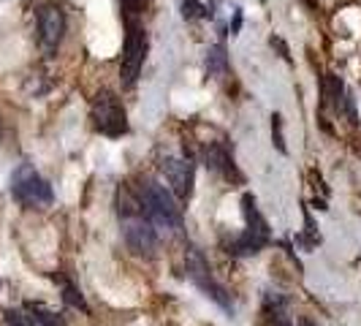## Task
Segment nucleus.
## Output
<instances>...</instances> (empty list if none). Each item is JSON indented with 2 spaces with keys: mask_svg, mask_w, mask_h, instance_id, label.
Wrapping results in <instances>:
<instances>
[{
  "mask_svg": "<svg viewBox=\"0 0 361 326\" xmlns=\"http://www.w3.org/2000/svg\"><path fill=\"white\" fill-rule=\"evenodd\" d=\"M0 133H3V123H0Z\"/></svg>",
  "mask_w": 361,
  "mask_h": 326,
  "instance_id": "5701e85b",
  "label": "nucleus"
},
{
  "mask_svg": "<svg viewBox=\"0 0 361 326\" xmlns=\"http://www.w3.org/2000/svg\"><path fill=\"white\" fill-rule=\"evenodd\" d=\"M120 6H123L126 22H139V14L145 8V0H120Z\"/></svg>",
  "mask_w": 361,
  "mask_h": 326,
  "instance_id": "dca6fc26",
  "label": "nucleus"
},
{
  "mask_svg": "<svg viewBox=\"0 0 361 326\" xmlns=\"http://www.w3.org/2000/svg\"><path fill=\"white\" fill-rule=\"evenodd\" d=\"M302 242H305L307 248H315V245L321 242V234H318V229H315V223H312L310 210H305V236H302Z\"/></svg>",
  "mask_w": 361,
  "mask_h": 326,
  "instance_id": "2eb2a0df",
  "label": "nucleus"
},
{
  "mask_svg": "<svg viewBox=\"0 0 361 326\" xmlns=\"http://www.w3.org/2000/svg\"><path fill=\"white\" fill-rule=\"evenodd\" d=\"M123 239L136 255H155L158 250V229L147 220V215L123 217Z\"/></svg>",
  "mask_w": 361,
  "mask_h": 326,
  "instance_id": "6e6552de",
  "label": "nucleus"
},
{
  "mask_svg": "<svg viewBox=\"0 0 361 326\" xmlns=\"http://www.w3.org/2000/svg\"><path fill=\"white\" fill-rule=\"evenodd\" d=\"M54 280H57V283H60V289H63V299H66V305H71V308L82 310V313H90L87 302H85V296H82V291L73 286V280L63 277V274H57Z\"/></svg>",
  "mask_w": 361,
  "mask_h": 326,
  "instance_id": "4468645a",
  "label": "nucleus"
},
{
  "mask_svg": "<svg viewBox=\"0 0 361 326\" xmlns=\"http://www.w3.org/2000/svg\"><path fill=\"white\" fill-rule=\"evenodd\" d=\"M6 326H36L33 318L22 310H6Z\"/></svg>",
  "mask_w": 361,
  "mask_h": 326,
  "instance_id": "f3484780",
  "label": "nucleus"
},
{
  "mask_svg": "<svg viewBox=\"0 0 361 326\" xmlns=\"http://www.w3.org/2000/svg\"><path fill=\"white\" fill-rule=\"evenodd\" d=\"M242 212H245V231L228 245V253L231 255L261 253V250L269 245L271 234H269V223H267V217L258 212L255 199L250 196V193L242 196Z\"/></svg>",
  "mask_w": 361,
  "mask_h": 326,
  "instance_id": "f03ea898",
  "label": "nucleus"
},
{
  "mask_svg": "<svg viewBox=\"0 0 361 326\" xmlns=\"http://www.w3.org/2000/svg\"><path fill=\"white\" fill-rule=\"evenodd\" d=\"M185 270H188V277L193 280V286L207 296V299H212L217 308L226 310V313H234V299H231V294L226 291V286H220L215 280V274H212V267H209V261H207V255L201 253L199 248H188V253H185Z\"/></svg>",
  "mask_w": 361,
  "mask_h": 326,
  "instance_id": "7ed1b4c3",
  "label": "nucleus"
},
{
  "mask_svg": "<svg viewBox=\"0 0 361 326\" xmlns=\"http://www.w3.org/2000/svg\"><path fill=\"white\" fill-rule=\"evenodd\" d=\"M139 199H142V210H145L147 220L161 229V231H171L180 234L182 231V210L177 207L174 193L155 180H147L139 185Z\"/></svg>",
  "mask_w": 361,
  "mask_h": 326,
  "instance_id": "f257e3e1",
  "label": "nucleus"
},
{
  "mask_svg": "<svg viewBox=\"0 0 361 326\" xmlns=\"http://www.w3.org/2000/svg\"><path fill=\"white\" fill-rule=\"evenodd\" d=\"M201 14H207V11H204V6L199 0H182V17L185 19H196Z\"/></svg>",
  "mask_w": 361,
  "mask_h": 326,
  "instance_id": "6ab92c4d",
  "label": "nucleus"
},
{
  "mask_svg": "<svg viewBox=\"0 0 361 326\" xmlns=\"http://www.w3.org/2000/svg\"><path fill=\"white\" fill-rule=\"evenodd\" d=\"M25 310H27V315L33 318L36 326H66V318H63V315H57L54 310L44 308V305H38V302H27Z\"/></svg>",
  "mask_w": 361,
  "mask_h": 326,
  "instance_id": "ddd939ff",
  "label": "nucleus"
},
{
  "mask_svg": "<svg viewBox=\"0 0 361 326\" xmlns=\"http://www.w3.org/2000/svg\"><path fill=\"white\" fill-rule=\"evenodd\" d=\"M261 326H293V324H290V318L286 315V299H280V296H271V294H267Z\"/></svg>",
  "mask_w": 361,
  "mask_h": 326,
  "instance_id": "9b49d317",
  "label": "nucleus"
},
{
  "mask_svg": "<svg viewBox=\"0 0 361 326\" xmlns=\"http://www.w3.org/2000/svg\"><path fill=\"white\" fill-rule=\"evenodd\" d=\"M161 171L171 185V193L177 199H190L193 193V161L190 158H166L161 163Z\"/></svg>",
  "mask_w": 361,
  "mask_h": 326,
  "instance_id": "1a4fd4ad",
  "label": "nucleus"
},
{
  "mask_svg": "<svg viewBox=\"0 0 361 326\" xmlns=\"http://www.w3.org/2000/svg\"><path fill=\"white\" fill-rule=\"evenodd\" d=\"M36 30H38V47L44 49L47 57L57 54L60 41L66 33V14L57 3H44L36 8Z\"/></svg>",
  "mask_w": 361,
  "mask_h": 326,
  "instance_id": "0eeeda50",
  "label": "nucleus"
},
{
  "mask_svg": "<svg viewBox=\"0 0 361 326\" xmlns=\"http://www.w3.org/2000/svg\"><path fill=\"white\" fill-rule=\"evenodd\" d=\"M271 139H274V147H277L280 152H286V139H283V117H280V114H274V117H271Z\"/></svg>",
  "mask_w": 361,
  "mask_h": 326,
  "instance_id": "a211bd4d",
  "label": "nucleus"
},
{
  "mask_svg": "<svg viewBox=\"0 0 361 326\" xmlns=\"http://www.w3.org/2000/svg\"><path fill=\"white\" fill-rule=\"evenodd\" d=\"M204 163H207V169H209V171H215V174H220V177L242 182V174H239V169H236L234 155L228 152V147L226 145H220V142H209L207 150H204Z\"/></svg>",
  "mask_w": 361,
  "mask_h": 326,
  "instance_id": "9d476101",
  "label": "nucleus"
},
{
  "mask_svg": "<svg viewBox=\"0 0 361 326\" xmlns=\"http://www.w3.org/2000/svg\"><path fill=\"white\" fill-rule=\"evenodd\" d=\"M92 126L109 139H120L128 131L126 109L111 90H101L92 101Z\"/></svg>",
  "mask_w": 361,
  "mask_h": 326,
  "instance_id": "39448f33",
  "label": "nucleus"
},
{
  "mask_svg": "<svg viewBox=\"0 0 361 326\" xmlns=\"http://www.w3.org/2000/svg\"><path fill=\"white\" fill-rule=\"evenodd\" d=\"M239 25H242V11H236L234 14V25H231V36L239 33Z\"/></svg>",
  "mask_w": 361,
  "mask_h": 326,
  "instance_id": "412c9836",
  "label": "nucleus"
},
{
  "mask_svg": "<svg viewBox=\"0 0 361 326\" xmlns=\"http://www.w3.org/2000/svg\"><path fill=\"white\" fill-rule=\"evenodd\" d=\"M147 54V36L139 22H126V44H123V63H120V82L123 87H133Z\"/></svg>",
  "mask_w": 361,
  "mask_h": 326,
  "instance_id": "423d86ee",
  "label": "nucleus"
},
{
  "mask_svg": "<svg viewBox=\"0 0 361 326\" xmlns=\"http://www.w3.org/2000/svg\"><path fill=\"white\" fill-rule=\"evenodd\" d=\"M271 47H277V49H280V52H283V57H286V60H290L288 47H286V44H283V41H280V38H271Z\"/></svg>",
  "mask_w": 361,
  "mask_h": 326,
  "instance_id": "aec40b11",
  "label": "nucleus"
},
{
  "mask_svg": "<svg viewBox=\"0 0 361 326\" xmlns=\"http://www.w3.org/2000/svg\"><path fill=\"white\" fill-rule=\"evenodd\" d=\"M11 196L30 210H47L54 201L52 185L44 180L30 163H19L11 174Z\"/></svg>",
  "mask_w": 361,
  "mask_h": 326,
  "instance_id": "20e7f679",
  "label": "nucleus"
},
{
  "mask_svg": "<svg viewBox=\"0 0 361 326\" xmlns=\"http://www.w3.org/2000/svg\"><path fill=\"white\" fill-rule=\"evenodd\" d=\"M299 326H315V324H312L310 318H302V321H299Z\"/></svg>",
  "mask_w": 361,
  "mask_h": 326,
  "instance_id": "4be33fe9",
  "label": "nucleus"
},
{
  "mask_svg": "<svg viewBox=\"0 0 361 326\" xmlns=\"http://www.w3.org/2000/svg\"><path fill=\"white\" fill-rule=\"evenodd\" d=\"M228 73V52H226V44H212L207 49V76H223Z\"/></svg>",
  "mask_w": 361,
  "mask_h": 326,
  "instance_id": "f8f14e48",
  "label": "nucleus"
}]
</instances>
